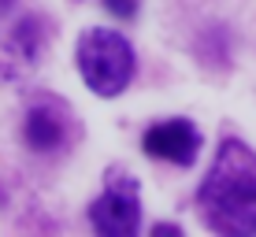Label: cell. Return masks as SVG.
<instances>
[{"label": "cell", "instance_id": "6da1fadb", "mask_svg": "<svg viewBox=\"0 0 256 237\" xmlns=\"http://www.w3.org/2000/svg\"><path fill=\"white\" fill-rule=\"evenodd\" d=\"M200 215L212 230L245 237L256 234V152L238 137H226L216 152L208 178L197 193Z\"/></svg>", "mask_w": 256, "mask_h": 237}, {"label": "cell", "instance_id": "7a4b0ae2", "mask_svg": "<svg viewBox=\"0 0 256 237\" xmlns=\"http://www.w3.org/2000/svg\"><path fill=\"white\" fill-rule=\"evenodd\" d=\"M78 71L96 96H119L134 78V48L122 33L93 26L78 37Z\"/></svg>", "mask_w": 256, "mask_h": 237}, {"label": "cell", "instance_id": "3957f363", "mask_svg": "<svg viewBox=\"0 0 256 237\" xmlns=\"http://www.w3.org/2000/svg\"><path fill=\"white\" fill-rule=\"evenodd\" d=\"M90 223H93L96 234H108V237L138 234V223H141L138 182L126 178L122 171H112L108 174V189L90 204Z\"/></svg>", "mask_w": 256, "mask_h": 237}, {"label": "cell", "instance_id": "277c9868", "mask_svg": "<svg viewBox=\"0 0 256 237\" xmlns=\"http://www.w3.org/2000/svg\"><path fill=\"white\" fill-rule=\"evenodd\" d=\"M45 48H48V22L38 19V15H22L0 37V74L4 78H26L41 63Z\"/></svg>", "mask_w": 256, "mask_h": 237}, {"label": "cell", "instance_id": "5b68a950", "mask_svg": "<svg viewBox=\"0 0 256 237\" xmlns=\"http://www.w3.org/2000/svg\"><path fill=\"white\" fill-rule=\"evenodd\" d=\"M22 141L34 148V152H60L70 141V115L60 100H38L30 111H26L22 122Z\"/></svg>", "mask_w": 256, "mask_h": 237}, {"label": "cell", "instance_id": "8992f818", "mask_svg": "<svg viewBox=\"0 0 256 237\" xmlns=\"http://www.w3.org/2000/svg\"><path fill=\"white\" fill-rule=\"evenodd\" d=\"M145 152L152 160H167V163H178V167H190L200 152V134L193 122H182V119H171V122H156V126L145 130L141 137Z\"/></svg>", "mask_w": 256, "mask_h": 237}, {"label": "cell", "instance_id": "52a82bcc", "mask_svg": "<svg viewBox=\"0 0 256 237\" xmlns=\"http://www.w3.org/2000/svg\"><path fill=\"white\" fill-rule=\"evenodd\" d=\"M104 7H108L116 19H134L138 15V0H104Z\"/></svg>", "mask_w": 256, "mask_h": 237}, {"label": "cell", "instance_id": "ba28073f", "mask_svg": "<svg viewBox=\"0 0 256 237\" xmlns=\"http://www.w3.org/2000/svg\"><path fill=\"white\" fill-rule=\"evenodd\" d=\"M152 234H160V237H164V234H167V237H174V234H178V226H174V223H167V226H164V223H160Z\"/></svg>", "mask_w": 256, "mask_h": 237}, {"label": "cell", "instance_id": "9c48e42d", "mask_svg": "<svg viewBox=\"0 0 256 237\" xmlns=\"http://www.w3.org/2000/svg\"><path fill=\"white\" fill-rule=\"evenodd\" d=\"M8 4H12V0H0V15H4V11H8Z\"/></svg>", "mask_w": 256, "mask_h": 237}]
</instances>
